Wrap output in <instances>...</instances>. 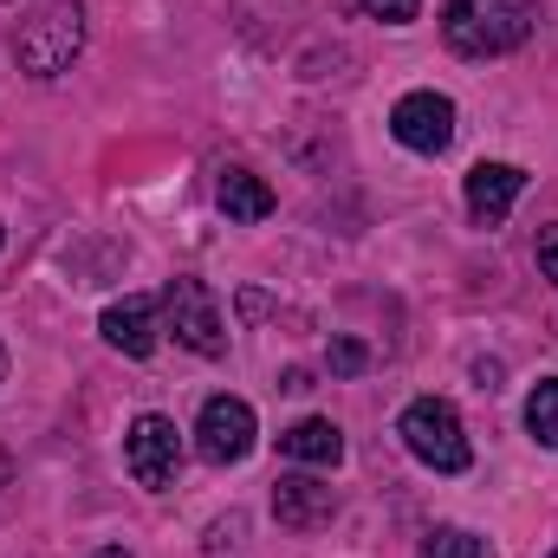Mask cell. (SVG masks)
Listing matches in <instances>:
<instances>
[{"mask_svg": "<svg viewBox=\"0 0 558 558\" xmlns=\"http://www.w3.org/2000/svg\"><path fill=\"white\" fill-rule=\"evenodd\" d=\"M254 435H260V422H254V410H247L241 397H208V403H202L195 448H202L208 468H241V461L254 454Z\"/></svg>", "mask_w": 558, "mask_h": 558, "instance_id": "cell-5", "label": "cell"}, {"mask_svg": "<svg viewBox=\"0 0 558 558\" xmlns=\"http://www.w3.org/2000/svg\"><path fill=\"white\" fill-rule=\"evenodd\" d=\"M533 254H539V279H553V286H558V221H553V228H539Z\"/></svg>", "mask_w": 558, "mask_h": 558, "instance_id": "cell-17", "label": "cell"}, {"mask_svg": "<svg viewBox=\"0 0 558 558\" xmlns=\"http://www.w3.org/2000/svg\"><path fill=\"white\" fill-rule=\"evenodd\" d=\"M553 558H558V553H553Z\"/></svg>", "mask_w": 558, "mask_h": 558, "instance_id": "cell-21", "label": "cell"}, {"mask_svg": "<svg viewBox=\"0 0 558 558\" xmlns=\"http://www.w3.org/2000/svg\"><path fill=\"white\" fill-rule=\"evenodd\" d=\"M390 131H397L403 149H416V156H441L454 143V105L441 92H410V98H397Z\"/></svg>", "mask_w": 558, "mask_h": 558, "instance_id": "cell-7", "label": "cell"}, {"mask_svg": "<svg viewBox=\"0 0 558 558\" xmlns=\"http://www.w3.org/2000/svg\"><path fill=\"white\" fill-rule=\"evenodd\" d=\"M539 26V0H441V39L454 59H500L526 46Z\"/></svg>", "mask_w": 558, "mask_h": 558, "instance_id": "cell-1", "label": "cell"}, {"mask_svg": "<svg viewBox=\"0 0 558 558\" xmlns=\"http://www.w3.org/2000/svg\"><path fill=\"white\" fill-rule=\"evenodd\" d=\"M92 558H131V553L124 546H105V553H92Z\"/></svg>", "mask_w": 558, "mask_h": 558, "instance_id": "cell-19", "label": "cell"}, {"mask_svg": "<svg viewBox=\"0 0 558 558\" xmlns=\"http://www.w3.org/2000/svg\"><path fill=\"white\" fill-rule=\"evenodd\" d=\"M397 435H403V448L416 454L422 468H435V474H468V461H474L468 428L454 416V403H441V397H416L403 410V422H397Z\"/></svg>", "mask_w": 558, "mask_h": 558, "instance_id": "cell-3", "label": "cell"}, {"mask_svg": "<svg viewBox=\"0 0 558 558\" xmlns=\"http://www.w3.org/2000/svg\"><path fill=\"white\" fill-rule=\"evenodd\" d=\"M364 364H371V351H364L357 338H331V371H338V377H357Z\"/></svg>", "mask_w": 558, "mask_h": 558, "instance_id": "cell-16", "label": "cell"}, {"mask_svg": "<svg viewBox=\"0 0 558 558\" xmlns=\"http://www.w3.org/2000/svg\"><path fill=\"white\" fill-rule=\"evenodd\" d=\"M98 331H105V344H111V351H124V357H149V351H156V331H162V312H156V299L131 292V299L105 305Z\"/></svg>", "mask_w": 558, "mask_h": 558, "instance_id": "cell-10", "label": "cell"}, {"mask_svg": "<svg viewBox=\"0 0 558 558\" xmlns=\"http://www.w3.org/2000/svg\"><path fill=\"white\" fill-rule=\"evenodd\" d=\"M279 454L286 461H305V468H338L344 461V428L331 416H305L279 435Z\"/></svg>", "mask_w": 558, "mask_h": 558, "instance_id": "cell-11", "label": "cell"}, {"mask_svg": "<svg viewBox=\"0 0 558 558\" xmlns=\"http://www.w3.org/2000/svg\"><path fill=\"white\" fill-rule=\"evenodd\" d=\"M162 312H169L175 344H189L195 357H221L228 351V318H221V305H215V292L202 279H169Z\"/></svg>", "mask_w": 558, "mask_h": 558, "instance_id": "cell-4", "label": "cell"}, {"mask_svg": "<svg viewBox=\"0 0 558 558\" xmlns=\"http://www.w3.org/2000/svg\"><path fill=\"white\" fill-rule=\"evenodd\" d=\"M124 468L137 474V487H149V494L175 487V474H182V435H175V422L156 416V410L131 422V435H124Z\"/></svg>", "mask_w": 558, "mask_h": 558, "instance_id": "cell-6", "label": "cell"}, {"mask_svg": "<svg viewBox=\"0 0 558 558\" xmlns=\"http://www.w3.org/2000/svg\"><path fill=\"white\" fill-rule=\"evenodd\" d=\"M0 384H7V344H0Z\"/></svg>", "mask_w": 558, "mask_h": 558, "instance_id": "cell-20", "label": "cell"}, {"mask_svg": "<svg viewBox=\"0 0 558 558\" xmlns=\"http://www.w3.org/2000/svg\"><path fill=\"white\" fill-rule=\"evenodd\" d=\"M215 202H221L228 221H267V215H274V189H267L247 162H228V169L215 175Z\"/></svg>", "mask_w": 558, "mask_h": 558, "instance_id": "cell-12", "label": "cell"}, {"mask_svg": "<svg viewBox=\"0 0 558 558\" xmlns=\"http://www.w3.org/2000/svg\"><path fill=\"white\" fill-rule=\"evenodd\" d=\"M331 513H338V487H325L318 474H279L274 520L286 533H318V526H331Z\"/></svg>", "mask_w": 558, "mask_h": 558, "instance_id": "cell-8", "label": "cell"}, {"mask_svg": "<svg viewBox=\"0 0 558 558\" xmlns=\"http://www.w3.org/2000/svg\"><path fill=\"white\" fill-rule=\"evenodd\" d=\"M422 558H481V539H474V533H461V526H441V533H428Z\"/></svg>", "mask_w": 558, "mask_h": 558, "instance_id": "cell-14", "label": "cell"}, {"mask_svg": "<svg viewBox=\"0 0 558 558\" xmlns=\"http://www.w3.org/2000/svg\"><path fill=\"white\" fill-rule=\"evenodd\" d=\"M526 428L539 448H558V377H546L533 397H526Z\"/></svg>", "mask_w": 558, "mask_h": 558, "instance_id": "cell-13", "label": "cell"}, {"mask_svg": "<svg viewBox=\"0 0 558 558\" xmlns=\"http://www.w3.org/2000/svg\"><path fill=\"white\" fill-rule=\"evenodd\" d=\"M520 189H526V169H513V162H474L468 169V215L481 228H500L513 215Z\"/></svg>", "mask_w": 558, "mask_h": 558, "instance_id": "cell-9", "label": "cell"}, {"mask_svg": "<svg viewBox=\"0 0 558 558\" xmlns=\"http://www.w3.org/2000/svg\"><path fill=\"white\" fill-rule=\"evenodd\" d=\"M7 481H13V454L0 448V487H7Z\"/></svg>", "mask_w": 558, "mask_h": 558, "instance_id": "cell-18", "label": "cell"}, {"mask_svg": "<svg viewBox=\"0 0 558 558\" xmlns=\"http://www.w3.org/2000/svg\"><path fill=\"white\" fill-rule=\"evenodd\" d=\"M357 7H364L371 20H384V26H410L422 13V0H357Z\"/></svg>", "mask_w": 558, "mask_h": 558, "instance_id": "cell-15", "label": "cell"}, {"mask_svg": "<svg viewBox=\"0 0 558 558\" xmlns=\"http://www.w3.org/2000/svg\"><path fill=\"white\" fill-rule=\"evenodd\" d=\"M85 52V0H39L13 26V59L26 78H59Z\"/></svg>", "mask_w": 558, "mask_h": 558, "instance_id": "cell-2", "label": "cell"}]
</instances>
